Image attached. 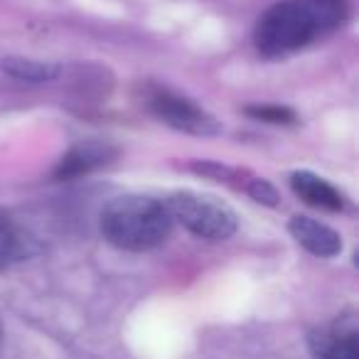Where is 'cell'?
<instances>
[{
    "instance_id": "cell-1",
    "label": "cell",
    "mask_w": 359,
    "mask_h": 359,
    "mask_svg": "<svg viewBox=\"0 0 359 359\" xmlns=\"http://www.w3.org/2000/svg\"><path fill=\"white\" fill-rule=\"evenodd\" d=\"M344 18V0H280L259 18L254 42L261 55L280 57L330 35Z\"/></svg>"
},
{
    "instance_id": "cell-2",
    "label": "cell",
    "mask_w": 359,
    "mask_h": 359,
    "mask_svg": "<svg viewBox=\"0 0 359 359\" xmlns=\"http://www.w3.org/2000/svg\"><path fill=\"white\" fill-rule=\"evenodd\" d=\"M172 219L163 202L143 195L111 200L101 212V234L111 246L123 251H150L168 239Z\"/></svg>"
},
{
    "instance_id": "cell-3",
    "label": "cell",
    "mask_w": 359,
    "mask_h": 359,
    "mask_svg": "<svg viewBox=\"0 0 359 359\" xmlns=\"http://www.w3.org/2000/svg\"><path fill=\"white\" fill-rule=\"evenodd\" d=\"M165 207L170 219L180 222L187 231L207 241H226L239 226L231 207L200 192H175L168 197Z\"/></svg>"
},
{
    "instance_id": "cell-4",
    "label": "cell",
    "mask_w": 359,
    "mask_h": 359,
    "mask_svg": "<svg viewBox=\"0 0 359 359\" xmlns=\"http://www.w3.org/2000/svg\"><path fill=\"white\" fill-rule=\"evenodd\" d=\"M148 109L165 126H170L175 130H182V133L217 135L222 130L215 116H210L205 109H200L195 101L185 99V96L180 94H172L168 89H155L148 96Z\"/></svg>"
},
{
    "instance_id": "cell-5",
    "label": "cell",
    "mask_w": 359,
    "mask_h": 359,
    "mask_svg": "<svg viewBox=\"0 0 359 359\" xmlns=\"http://www.w3.org/2000/svg\"><path fill=\"white\" fill-rule=\"evenodd\" d=\"M288 231L305 251H310L318 259H332L342 251V236L332 226L313 219V217L295 215L288 222Z\"/></svg>"
},
{
    "instance_id": "cell-6",
    "label": "cell",
    "mask_w": 359,
    "mask_h": 359,
    "mask_svg": "<svg viewBox=\"0 0 359 359\" xmlns=\"http://www.w3.org/2000/svg\"><path fill=\"white\" fill-rule=\"evenodd\" d=\"M310 349L318 359H359L357 327L352 320H342L310 334Z\"/></svg>"
},
{
    "instance_id": "cell-7",
    "label": "cell",
    "mask_w": 359,
    "mask_h": 359,
    "mask_svg": "<svg viewBox=\"0 0 359 359\" xmlns=\"http://www.w3.org/2000/svg\"><path fill=\"white\" fill-rule=\"evenodd\" d=\"M290 187H293V192L305 205L315 207V210L342 212L347 207V200H344V195L337 187L330 185L327 180L320 177V175L308 172V170H300V172L290 175Z\"/></svg>"
},
{
    "instance_id": "cell-8",
    "label": "cell",
    "mask_w": 359,
    "mask_h": 359,
    "mask_svg": "<svg viewBox=\"0 0 359 359\" xmlns=\"http://www.w3.org/2000/svg\"><path fill=\"white\" fill-rule=\"evenodd\" d=\"M116 150L106 143H99V140H89V143L74 145L65 158L60 160L55 170L57 180H72L79 177V175H86L91 170L101 168V165L109 163V158H114Z\"/></svg>"
},
{
    "instance_id": "cell-9",
    "label": "cell",
    "mask_w": 359,
    "mask_h": 359,
    "mask_svg": "<svg viewBox=\"0 0 359 359\" xmlns=\"http://www.w3.org/2000/svg\"><path fill=\"white\" fill-rule=\"evenodd\" d=\"M0 69L11 74L18 81H30V84H45V81L57 79L60 67L52 62L27 60V57H6L0 62Z\"/></svg>"
},
{
    "instance_id": "cell-10",
    "label": "cell",
    "mask_w": 359,
    "mask_h": 359,
    "mask_svg": "<svg viewBox=\"0 0 359 359\" xmlns=\"http://www.w3.org/2000/svg\"><path fill=\"white\" fill-rule=\"evenodd\" d=\"M27 241L22 229L11 219L8 215L0 212V269H8L15 261L27 256Z\"/></svg>"
},
{
    "instance_id": "cell-11",
    "label": "cell",
    "mask_w": 359,
    "mask_h": 359,
    "mask_svg": "<svg viewBox=\"0 0 359 359\" xmlns=\"http://www.w3.org/2000/svg\"><path fill=\"white\" fill-rule=\"evenodd\" d=\"M246 114L256 121H264V123H276V126H288L295 121V114L285 106H273V104H266V106H249Z\"/></svg>"
},
{
    "instance_id": "cell-12",
    "label": "cell",
    "mask_w": 359,
    "mask_h": 359,
    "mask_svg": "<svg viewBox=\"0 0 359 359\" xmlns=\"http://www.w3.org/2000/svg\"><path fill=\"white\" fill-rule=\"evenodd\" d=\"M246 192L251 195V200H256L259 205H264V207H278V202H280L278 190H276L269 180H264V177L251 180L249 187H246Z\"/></svg>"
}]
</instances>
